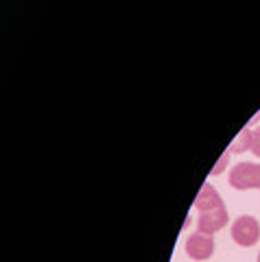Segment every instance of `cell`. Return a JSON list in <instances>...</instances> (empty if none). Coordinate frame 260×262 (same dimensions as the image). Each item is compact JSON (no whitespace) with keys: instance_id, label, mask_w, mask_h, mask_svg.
<instances>
[{"instance_id":"6da1fadb","label":"cell","mask_w":260,"mask_h":262,"mask_svg":"<svg viewBox=\"0 0 260 262\" xmlns=\"http://www.w3.org/2000/svg\"><path fill=\"white\" fill-rule=\"evenodd\" d=\"M227 182L234 190H260V164L239 162L232 166Z\"/></svg>"},{"instance_id":"7a4b0ae2","label":"cell","mask_w":260,"mask_h":262,"mask_svg":"<svg viewBox=\"0 0 260 262\" xmlns=\"http://www.w3.org/2000/svg\"><path fill=\"white\" fill-rule=\"evenodd\" d=\"M230 234H232V241L236 245H241V247H254V245L258 243V238H260V225H258V221L254 216L241 214L232 223Z\"/></svg>"},{"instance_id":"3957f363","label":"cell","mask_w":260,"mask_h":262,"mask_svg":"<svg viewBox=\"0 0 260 262\" xmlns=\"http://www.w3.org/2000/svg\"><path fill=\"white\" fill-rule=\"evenodd\" d=\"M184 249H186V253H188V258L204 262L214 253V238L210 234L194 232V234H190L188 238H186Z\"/></svg>"},{"instance_id":"277c9868","label":"cell","mask_w":260,"mask_h":262,"mask_svg":"<svg viewBox=\"0 0 260 262\" xmlns=\"http://www.w3.org/2000/svg\"><path fill=\"white\" fill-rule=\"evenodd\" d=\"M227 221H230V216H227V208L223 206V208H216L210 212H201L197 219V227H199V232L212 236L227 225Z\"/></svg>"},{"instance_id":"5b68a950","label":"cell","mask_w":260,"mask_h":262,"mask_svg":"<svg viewBox=\"0 0 260 262\" xmlns=\"http://www.w3.org/2000/svg\"><path fill=\"white\" fill-rule=\"evenodd\" d=\"M225 203H223V199H221V194L216 192V188L212 186V184H204L201 186V190H199V194L194 196V210L199 212H210V210H216V208H223Z\"/></svg>"},{"instance_id":"8992f818","label":"cell","mask_w":260,"mask_h":262,"mask_svg":"<svg viewBox=\"0 0 260 262\" xmlns=\"http://www.w3.org/2000/svg\"><path fill=\"white\" fill-rule=\"evenodd\" d=\"M251 138H254V129H243L241 134L234 138L232 144H230V149H227V153H245V151H251Z\"/></svg>"},{"instance_id":"52a82bcc","label":"cell","mask_w":260,"mask_h":262,"mask_svg":"<svg viewBox=\"0 0 260 262\" xmlns=\"http://www.w3.org/2000/svg\"><path fill=\"white\" fill-rule=\"evenodd\" d=\"M227 162H230V153H223L221 155V158H219V162H216V166L212 168V170H210V175H212V177H216V175H221L223 173V168L227 166Z\"/></svg>"},{"instance_id":"ba28073f","label":"cell","mask_w":260,"mask_h":262,"mask_svg":"<svg viewBox=\"0 0 260 262\" xmlns=\"http://www.w3.org/2000/svg\"><path fill=\"white\" fill-rule=\"evenodd\" d=\"M251 153L260 158V127L254 129V138H251Z\"/></svg>"},{"instance_id":"9c48e42d","label":"cell","mask_w":260,"mask_h":262,"mask_svg":"<svg viewBox=\"0 0 260 262\" xmlns=\"http://www.w3.org/2000/svg\"><path fill=\"white\" fill-rule=\"evenodd\" d=\"M258 262H260V253H258Z\"/></svg>"}]
</instances>
